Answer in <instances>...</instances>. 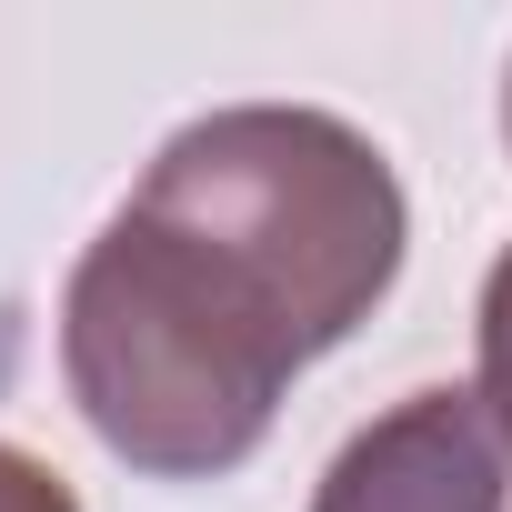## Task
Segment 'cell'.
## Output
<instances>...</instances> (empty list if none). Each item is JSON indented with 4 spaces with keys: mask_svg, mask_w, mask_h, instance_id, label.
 I'll return each instance as SVG.
<instances>
[{
    "mask_svg": "<svg viewBox=\"0 0 512 512\" xmlns=\"http://www.w3.org/2000/svg\"><path fill=\"white\" fill-rule=\"evenodd\" d=\"M412 201L372 131L312 101L181 121L61 282V382L141 482H221L282 392L402 282Z\"/></svg>",
    "mask_w": 512,
    "mask_h": 512,
    "instance_id": "6da1fadb",
    "label": "cell"
},
{
    "mask_svg": "<svg viewBox=\"0 0 512 512\" xmlns=\"http://www.w3.org/2000/svg\"><path fill=\"white\" fill-rule=\"evenodd\" d=\"M472 392H482L492 432L512 442V241H502V262L482 272V302H472Z\"/></svg>",
    "mask_w": 512,
    "mask_h": 512,
    "instance_id": "3957f363",
    "label": "cell"
},
{
    "mask_svg": "<svg viewBox=\"0 0 512 512\" xmlns=\"http://www.w3.org/2000/svg\"><path fill=\"white\" fill-rule=\"evenodd\" d=\"M312 512H512V442L482 392H402L322 462Z\"/></svg>",
    "mask_w": 512,
    "mask_h": 512,
    "instance_id": "7a4b0ae2",
    "label": "cell"
},
{
    "mask_svg": "<svg viewBox=\"0 0 512 512\" xmlns=\"http://www.w3.org/2000/svg\"><path fill=\"white\" fill-rule=\"evenodd\" d=\"M502 141H512V71H502Z\"/></svg>",
    "mask_w": 512,
    "mask_h": 512,
    "instance_id": "5b68a950",
    "label": "cell"
},
{
    "mask_svg": "<svg viewBox=\"0 0 512 512\" xmlns=\"http://www.w3.org/2000/svg\"><path fill=\"white\" fill-rule=\"evenodd\" d=\"M0 512H81V492L41 462V452H21V442H0Z\"/></svg>",
    "mask_w": 512,
    "mask_h": 512,
    "instance_id": "277c9868",
    "label": "cell"
}]
</instances>
